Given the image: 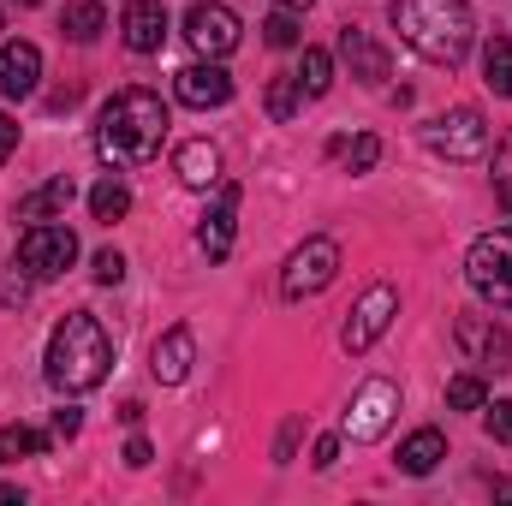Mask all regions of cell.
I'll list each match as a JSON object with an SVG mask.
<instances>
[{"label":"cell","instance_id":"7a4b0ae2","mask_svg":"<svg viewBox=\"0 0 512 506\" xmlns=\"http://www.w3.org/2000/svg\"><path fill=\"white\" fill-rule=\"evenodd\" d=\"M393 30L411 54H423L429 66H459L477 42V18L465 0H393Z\"/></svg>","mask_w":512,"mask_h":506},{"label":"cell","instance_id":"9a60e30c","mask_svg":"<svg viewBox=\"0 0 512 506\" xmlns=\"http://www.w3.org/2000/svg\"><path fill=\"white\" fill-rule=\"evenodd\" d=\"M191 364H197V334L191 328H167L155 340V352H149V376L161 381V387H179V381L191 376Z\"/></svg>","mask_w":512,"mask_h":506},{"label":"cell","instance_id":"277c9868","mask_svg":"<svg viewBox=\"0 0 512 506\" xmlns=\"http://www.w3.org/2000/svg\"><path fill=\"white\" fill-rule=\"evenodd\" d=\"M465 280H471V292H477L483 304L512 310V227L483 233V239L471 245V256H465Z\"/></svg>","mask_w":512,"mask_h":506},{"label":"cell","instance_id":"d590c367","mask_svg":"<svg viewBox=\"0 0 512 506\" xmlns=\"http://www.w3.org/2000/svg\"><path fill=\"white\" fill-rule=\"evenodd\" d=\"M292 441H298V423H286V429H280V441H274V459H280V465L292 459Z\"/></svg>","mask_w":512,"mask_h":506},{"label":"cell","instance_id":"3957f363","mask_svg":"<svg viewBox=\"0 0 512 506\" xmlns=\"http://www.w3.org/2000/svg\"><path fill=\"white\" fill-rule=\"evenodd\" d=\"M108 364H114V340L108 328L90 316V310H72L54 334H48V381L60 393H90L108 381Z\"/></svg>","mask_w":512,"mask_h":506},{"label":"cell","instance_id":"8d00e7d4","mask_svg":"<svg viewBox=\"0 0 512 506\" xmlns=\"http://www.w3.org/2000/svg\"><path fill=\"white\" fill-rule=\"evenodd\" d=\"M501 209L512 215V173H501Z\"/></svg>","mask_w":512,"mask_h":506},{"label":"cell","instance_id":"e575fe53","mask_svg":"<svg viewBox=\"0 0 512 506\" xmlns=\"http://www.w3.org/2000/svg\"><path fill=\"white\" fill-rule=\"evenodd\" d=\"M12 149H18V120H6V114H0V161H6Z\"/></svg>","mask_w":512,"mask_h":506},{"label":"cell","instance_id":"7402d4cb","mask_svg":"<svg viewBox=\"0 0 512 506\" xmlns=\"http://www.w3.org/2000/svg\"><path fill=\"white\" fill-rule=\"evenodd\" d=\"M292 78H298V90H304L310 102L328 96V90H334V54H328V48H304V60H298Z\"/></svg>","mask_w":512,"mask_h":506},{"label":"cell","instance_id":"6da1fadb","mask_svg":"<svg viewBox=\"0 0 512 506\" xmlns=\"http://www.w3.org/2000/svg\"><path fill=\"white\" fill-rule=\"evenodd\" d=\"M167 126H173L167 102H161L155 90L131 84V90H120V96L102 108V120H96V155H102L108 167H143V161L161 155Z\"/></svg>","mask_w":512,"mask_h":506},{"label":"cell","instance_id":"30bf717a","mask_svg":"<svg viewBox=\"0 0 512 506\" xmlns=\"http://www.w3.org/2000/svg\"><path fill=\"white\" fill-rule=\"evenodd\" d=\"M393 411H399V387L387 376H370L352 393V405H346V435L352 441H376V435H387Z\"/></svg>","mask_w":512,"mask_h":506},{"label":"cell","instance_id":"60d3db41","mask_svg":"<svg viewBox=\"0 0 512 506\" xmlns=\"http://www.w3.org/2000/svg\"><path fill=\"white\" fill-rule=\"evenodd\" d=\"M24 6H36V0H24Z\"/></svg>","mask_w":512,"mask_h":506},{"label":"cell","instance_id":"d6a6232c","mask_svg":"<svg viewBox=\"0 0 512 506\" xmlns=\"http://www.w3.org/2000/svg\"><path fill=\"white\" fill-rule=\"evenodd\" d=\"M78 423H84V417H78V405H60V411H54V435H60V441H72V435H78Z\"/></svg>","mask_w":512,"mask_h":506},{"label":"cell","instance_id":"e0dca14e","mask_svg":"<svg viewBox=\"0 0 512 506\" xmlns=\"http://www.w3.org/2000/svg\"><path fill=\"white\" fill-rule=\"evenodd\" d=\"M173 173H179L185 191H209V185H221V149L209 137H191V143L173 149Z\"/></svg>","mask_w":512,"mask_h":506},{"label":"cell","instance_id":"83f0119b","mask_svg":"<svg viewBox=\"0 0 512 506\" xmlns=\"http://www.w3.org/2000/svg\"><path fill=\"white\" fill-rule=\"evenodd\" d=\"M447 405H453V411H483V405H489L483 376H471V370H465V376H453V381H447Z\"/></svg>","mask_w":512,"mask_h":506},{"label":"cell","instance_id":"ffe728a7","mask_svg":"<svg viewBox=\"0 0 512 506\" xmlns=\"http://www.w3.org/2000/svg\"><path fill=\"white\" fill-rule=\"evenodd\" d=\"M441 459H447V435H441V429H411V435L399 441V471H405V477H429Z\"/></svg>","mask_w":512,"mask_h":506},{"label":"cell","instance_id":"8992f818","mask_svg":"<svg viewBox=\"0 0 512 506\" xmlns=\"http://www.w3.org/2000/svg\"><path fill=\"white\" fill-rule=\"evenodd\" d=\"M72 262H78V233H72V227H60V221L24 227V239H18V268H24L30 280H54V274H66Z\"/></svg>","mask_w":512,"mask_h":506},{"label":"cell","instance_id":"ab89813d","mask_svg":"<svg viewBox=\"0 0 512 506\" xmlns=\"http://www.w3.org/2000/svg\"><path fill=\"white\" fill-rule=\"evenodd\" d=\"M0 30H6V12H0Z\"/></svg>","mask_w":512,"mask_h":506},{"label":"cell","instance_id":"ba28073f","mask_svg":"<svg viewBox=\"0 0 512 506\" xmlns=\"http://www.w3.org/2000/svg\"><path fill=\"white\" fill-rule=\"evenodd\" d=\"M423 137H429V149H435L441 161H483V155H489V120H483L477 108L441 114Z\"/></svg>","mask_w":512,"mask_h":506},{"label":"cell","instance_id":"4fadbf2b","mask_svg":"<svg viewBox=\"0 0 512 506\" xmlns=\"http://www.w3.org/2000/svg\"><path fill=\"white\" fill-rule=\"evenodd\" d=\"M215 191H221V197H215V209L203 215L197 245H203L209 262H227V256H233V233H239V185H233V179H221Z\"/></svg>","mask_w":512,"mask_h":506},{"label":"cell","instance_id":"484cf974","mask_svg":"<svg viewBox=\"0 0 512 506\" xmlns=\"http://www.w3.org/2000/svg\"><path fill=\"white\" fill-rule=\"evenodd\" d=\"M483 84H489L495 96H512V42L507 36H495V42L483 48Z\"/></svg>","mask_w":512,"mask_h":506},{"label":"cell","instance_id":"cb8c5ba5","mask_svg":"<svg viewBox=\"0 0 512 506\" xmlns=\"http://www.w3.org/2000/svg\"><path fill=\"white\" fill-rule=\"evenodd\" d=\"M42 447H48V435H42V429H30V423H6V429H0V465L36 459Z\"/></svg>","mask_w":512,"mask_h":506},{"label":"cell","instance_id":"2e32d148","mask_svg":"<svg viewBox=\"0 0 512 506\" xmlns=\"http://www.w3.org/2000/svg\"><path fill=\"white\" fill-rule=\"evenodd\" d=\"M167 6L161 0H131L126 12H120V36H126L131 54H155L161 42H167Z\"/></svg>","mask_w":512,"mask_h":506},{"label":"cell","instance_id":"5b68a950","mask_svg":"<svg viewBox=\"0 0 512 506\" xmlns=\"http://www.w3.org/2000/svg\"><path fill=\"white\" fill-rule=\"evenodd\" d=\"M340 280V245L334 239H304L298 251L280 262V298H316Z\"/></svg>","mask_w":512,"mask_h":506},{"label":"cell","instance_id":"d6986e66","mask_svg":"<svg viewBox=\"0 0 512 506\" xmlns=\"http://www.w3.org/2000/svg\"><path fill=\"white\" fill-rule=\"evenodd\" d=\"M72 197H78V185H72V179L60 173V179L36 185L30 197H18V221H30V227H36V221H60V215L72 209Z\"/></svg>","mask_w":512,"mask_h":506},{"label":"cell","instance_id":"1f68e13d","mask_svg":"<svg viewBox=\"0 0 512 506\" xmlns=\"http://www.w3.org/2000/svg\"><path fill=\"white\" fill-rule=\"evenodd\" d=\"M334 459H340V435H322L316 453H310V465H316V471H334Z\"/></svg>","mask_w":512,"mask_h":506},{"label":"cell","instance_id":"74e56055","mask_svg":"<svg viewBox=\"0 0 512 506\" xmlns=\"http://www.w3.org/2000/svg\"><path fill=\"white\" fill-rule=\"evenodd\" d=\"M274 6H292V12H304V6H310V0H274Z\"/></svg>","mask_w":512,"mask_h":506},{"label":"cell","instance_id":"603a6c76","mask_svg":"<svg viewBox=\"0 0 512 506\" xmlns=\"http://www.w3.org/2000/svg\"><path fill=\"white\" fill-rule=\"evenodd\" d=\"M60 30H66L72 42H96V36L108 30V12H102L96 0H72V6L60 12Z\"/></svg>","mask_w":512,"mask_h":506},{"label":"cell","instance_id":"f546056e","mask_svg":"<svg viewBox=\"0 0 512 506\" xmlns=\"http://www.w3.org/2000/svg\"><path fill=\"white\" fill-rule=\"evenodd\" d=\"M483 411H489V417H483L489 435H495L501 447H512V399H495V405H483Z\"/></svg>","mask_w":512,"mask_h":506},{"label":"cell","instance_id":"d4e9b609","mask_svg":"<svg viewBox=\"0 0 512 506\" xmlns=\"http://www.w3.org/2000/svg\"><path fill=\"white\" fill-rule=\"evenodd\" d=\"M334 155L346 161V173H370V167L382 161V137H376V131H358V137H340V143H334Z\"/></svg>","mask_w":512,"mask_h":506},{"label":"cell","instance_id":"4316f807","mask_svg":"<svg viewBox=\"0 0 512 506\" xmlns=\"http://www.w3.org/2000/svg\"><path fill=\"white\" fill-rule=\"evenodd\" d=\"M304 102H310V96L298 90V78H292V72H286V78H274V84H268V96H262L268 120H280V126H286V120H292V114H298Z\"/></svg>","mask_w":512,"mask_h":506},{"label":"cell","instance_id":"8fae6325","mask_svg":"<svg viewBox=\"0 0 512 506\" xmlns=\"http://www.w3.org/2000/svg\"><path fill=\"white\" fill-rule=\"evenodd\" d=\"M453 340H459L465 364H477V370H512V334L495 316H459Z\"/></svg>","mask_w":512,"mask_h":506},{"label":"cell","instance_id":"f1b7e54d","mask_svg":"<svg viewBox=\"0 0 512 506\" xmlns=\"http://www.w3.org/2000/svg\"><path fill=\"white\" fill-rule=\"evenodd\" d=\"M262 42H268V48H298V42H304V24H298V12H292V6H280V12L262 24Z\"/></svg>","mask_w":512,"mask_h":506},{"label":"cell","instance_id":"f35d334b","mask_svg":"<svg viewBox=\"0 0 512 506\" xmlns=\"http://www.w3.org/2000/svg\"><path fill=\"white\" fill-rule=\"evenodd\" d=\"M495 495H501V501H512V483H495Z\"/></svg>","mask_w":512,"mask_h":506},{"label":"cell","instance_id":"4dcf8cb0","mask_svg":"<svg viewBox=\"0 0 512 506\" xmlns=\"http://www.w3.org/2000/svg\"><path fill=\"white\" fill-rule=\"evenodd\" d=\"M96 280H102V286H120V280H126V256L120 251H96Z\"/></svg>","mask_w":512,"mask_h":506},{"label":"cell","instance_id":"5bb4252c","mask_svg":"<svg viewBox=\"0 0 512 506\" xmlns=\"http://www.w3.org/2000/svg\"><path fill=\"white\" fill-rule=\"evenodd\" d=\"M340 60H346V66H352V78H358V84H370V90H382L387 72H393L387 48L370 36V30H358V24H346V30H340Z\"/></svg>","mask_w":512,"mask_h":506},{"label":"cell","instance_id":"836d02e7","mask_svg":"<svg viewBox=\"0 0 512 506\" xmlns=\"http://www.w3.org/2000/svg\"><path fill=\"white\" fill-rule=\"evenodd\" d=\"M149 459H155V447H149L143 435H131V441H126V465H131V471H143Z\"/></svg>","mask_w":512,"mask_h":506},{"label":"cell","instance_id":"44dd1931","mask_svg":"<svg viewBox=\"0 0 512 506\" xmlns=\"http://www.w3.org/2000/svg\"><path fill=\"white\" fill-rule=\"evenodd\" d=\"M126 209H131V191H126V179H96L90 185V215L102 221V227H114V221H126Z\"/></svg>","mask_w":512,"mask_h":506},{"label":"cell","instance_id":"7c38bea8","mask_svg":"<svg viewBox=\"0 0 512 506\" xmlns=\"http://www.w3.org/2000/svg\"><path fill=\"white\" fill-rule=\"evenodd\" d=\"M173 96H179L185 108L209 114V108H227V102H233V78H227L221 60H197V66H185V72L173 78Z\"/></svg>","mask_w":512,"mask_h":506},{"label":"cell","instance_id":"9c48e42d","mask_svg":"<svg viewBox=\"0 0 512 506\" xmlns=\"http://www.w3.org/2000/svg\"><path fill=\"white\" fill-rule=\"evenodd\" d=\"M393 316H399V292H393L387 280H376V286L352 304V316H346V328H340V346H346V352H370L387 328H393Z\"/></svg>","mask_w":512,"mask_h":506},{"label":"cell","instance_id":"ac0fdd59","mask_svg":"<svg viewBox=\"0 0 512 506\" xmlns=\"http://www.w3.org/2000/svg\"><path fill=\"white\" fill-rule=\"evenodd\" d=\"M42 78V48L36 42H0V96H30Z\"/></svg>","mask_w":512,"mask_h":506},{"label":"cell","instance_id":"52a82bcc","mask_svg":"<svg viewBox=\"0 0 512 506\" xmlns=\"http://www.w3.org/2000/svg\"><path fill=\"white\" fill-rule=\"evenodd\" d=\"M185 42L197 48V60H227V54L245 42V24H239L233 6H221V0H197V6L185 12Z\"/></svg>","mask_w":512,"mask_h":506}]
</instances>
